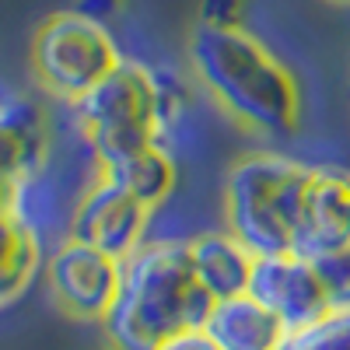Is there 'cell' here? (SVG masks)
<instances>
[{"label":"cell","instance_id":"14","mask_svg":"<svg viewBox=\"0 0 350 350\" xmlns=\"http://www.w3.org/2000/svg\"><path fill=\"white\" fill-rule=\"evenodd\" d=\"M42 267V235L18 214L0 217V305H11Z\"/></svg>","mask_w":350,"mask_h":350},{"label":"cell","instance_id":"13","mask_svg":"<svg viewBox=\"0 0 350 350\" xmlns=\"http://www.w3.org/2000/svg\"><path fill=\"white\" fill-rule=\"evenodd\" d=\"M95 175H105L109 183L126 189L148 211H158L161 203L175 193L179 165H175V154H172L168 144L154 140V144H144V148H133V151H126L120 158L98 165Z\"/></svg>","mask_w":350,"mask_h":350},{"label":"cell","instance_id":"10","mask_svg":"<svg viewBox=\"0 0 350 350\" xmlns=\"http://www.w3.org/2000/svg\"><path fill=\"white\" fill-rule=\"evenodd\" d=\"M49 161V120L28 95H0V172L28 183Z\"/></svg>","mask_w":350,"mask_h":350},{"label":"cell","instance_id":"11","mask_svg":"<svg viewBox=\"0 0 350 350\" xmlns=\"http://www.w3.org/2000/svg\"><path fill=\"white\" fill-rule=\"evenodd\" d=\"M203 333L217 343V350H280L291 336V329L249 291L214 301Z\"/></svg>","mask_w":350,"mask_h":350},{"label":"cell","instance_id":"20","mask_svg":"<svg viewBox=\"0 0 350 350\" xmlns=\"http://www.w3.org/2000/svg\"><path fill=\"white\" fill-rule=\"evenodd\" d=\"M333 4H350V0H333Z\"/></svg>","mask_w":350,"mask_h":350},{"label":"cell","instance_id":"4","mask_svg":"<svg viewBox=\"0 0 350 350\" xmlns=\"http://www.w3.org/2000/svg\"><path fill=\"white\" fill-rule=\"evenodd\" d=\"M74 112L95 168L133 148L154 144L161 140L158 70L123 56L81 102H74Z\"/></svg>","mask_w":350,"mask_h":350},{"label":"cell","instance_id":"16","mask_svg":"<svg viewBox=\"0 0 350 350\" xmlns=\"http://www.w3.org/2000/svg\"><path fill=\"white\" fill-rule=\"evenodd\" d=\"M312 262L319 270V280L326 287L333 312H350V245H343L329 256H319Z\"/></svg>","mask_w":350,"mask_h":350},{"label":"cell","instance_id":"2","mask_svg":"<svg viewBox=\"0 0 350 350\" xmlns=\"http://www.w3.org/2000/svg\"><path fill=\"white\" fill-rule=\"evenodd\" d=\"M214 301L186 239H148L123 259L120 291L98 326L112 350H154L186 329H203Z\"/></svg>","mask_w":350,"mask_h":350},{"label":"cell","instance_id":"18","mask_svg":"<svg viewBox=\"0 0 350 350\" xmlns=\"http://www.w3.org/2000/svg\"><path fill=\"white\" fill-rule=\"evenodd\" d=\"M154 350H217V343L203 333V329H186V333H179V336L158 343Z\"/></svg>","mask_w":350,"mask_h":350},{"label":"cell","instance_id":"9","mask_svg":"<svg viewBox=\"0 0 350 350\" xmlns=\"http://www.w3.org/2000/svg\"><path fill=\"white\" fill-rule=\"evenodd\" d=\"M350 245V172L315 165L295 228V252L319 259Z\"/></svg>","mask_w":350,"mask_h":350},{"label":"cell","instance_id":"7","mask_svg":"<svg viewBox=\"0 0 350 350\" xmlns=\"http://www.w3.org/2000/svg\"><path fill=\"white\" fill-rule=\"evenodd\" d=\"M151 217L154 211H148L140 200H133L126 189L109 183L105 175H95V183L81 193L77 207L70 211L67 235L123 262L148 242Z\"/></svg>","mask_w":350,"mask_h":350},{"label":"cell","instance_id":"6","mask_svg":"<svg viewBox=\"0 0 350 350\" xmlns=\"http://www.w3.org/2000/svg\"><path fill=\"white\" fill-rule=\"evenodd\" d=\"M120 259L70 235L46 259V280L56 305L81 323H102L105 319V312L116 301V291H120Z\"/></svg>","mask_w":350,"mask_h":350},{"label":"cell","instance_id":"8","mask_svg":"<svg viewBox=\"0 0 350 350\" xmlns=\"http://www.w3.org/2000/svg\"><path fill=\"white\" fill-rule=\"evenodd\" d=\"M249 295H256L291 333L315 326L319 319H326L333 312L315 262L308 256H298V252L259 256L256 270H252Z\"/></svg>","mask_w":350,"mask_h":350},{"label":"cell","instance_id":"15","mask_svg":"<svg viewBox=\"0 0 350 350\" xmlns=\"http://www.w3.org/2000/svg\"><path fill=\"white\" fill-rule=\"evenodd\" d=\"M284 350H350V312H329L315 326L291 333Z\"/></svg>","mask_w":350,"mask_h":350},{"label":"cell","instance_id":"21","mask_svg":"<svg viewBox=\"0 0 350 350\" xmlns=\"http://www.w3.org/2000/svg\"><path fill=\"white\" fill-rule=\"evenodd\" d=\"M280 350H284V347H280Z\"/></svg>","mask_w":350,"mask_h":350},{"label":"cell","instance_id":"5","mask_svg":"<svg viewBox=\"0 0 350 350\" xmlns=\"http://www.w3.org/2000/svg\"><path fill=\"white\" fill-rule=\"evenodd\" d=\"M123 60L112 32L84 11L49 14L32 39V70L42 92L60 102H81Z\"/></svg>","mask_w":350,"mask_h":350},{"label":"cell","instance_id":"12","mask_svg":"<svg viewBox=\"0 0 350 350\" xmlns=\"http://www.w3.org/2000/svg\"><path fill=\"white\" fill-rule=\"evenodd\" d=\"M186 245H189V259H193L196 277L203 280V287H207L217 301L249 291L259 256L249 245H242L228 228L224 231H200V235L186 239Z\"/></svg>","mask_w":350,"mask_h":350},{"label":"cell","instance_id":"19","mask_svg":"<svg viewBox=\"0 0 350 350\" xmlns=\"http://www.w3.org/2000/svg\"><path fill=\"white\" fill-rule=\"evenodd\" d=\"M18 196H21V183L11 179L8 172H0V217L18 214Z\"/></svg>","mask_w":350,"mask_h":350},{"label":"cell","instance_id":"17","mask_svg":"<svg viewBox=\"0 0 350 350\" xmlns=\"http://www.w3.org/2000/svg\"><path fill=\"white\" fill-rule=\"evenodd\" d=\"M242 14H245V0H203L200 21L217 28H242Z\"/></svg>","mask_w":350,"mask_h":350},{"label":"cell","instance_id":"3","mask_svg":"<svg viewBox=\"0 0 350 350\" xmlns=\"http://www.w3.org/2000/svg\"><path fill=\"white\" fill-rule=\"evenodd\" d=\"M312 168L280 151L242 154L224 179V228L256 256L295 252V228Z\"/></svg>","mask_w":350,"mask_h":350},{"label":"cell","instance_id":"1","mask_svg":"<svg viewBox=\"0 0 350 350\" xmlns=\"http://www.w3.org/2000/svg\"><path fill=\"white\" fill-rule=\"evenodd\" d=\"M186 56L203 95L249 133L291 137L301 126L305 98L295 70L245 25L217 28L196 21Z\"/></svg>","mask_w":350,"mask_h":350}]
</instances>
